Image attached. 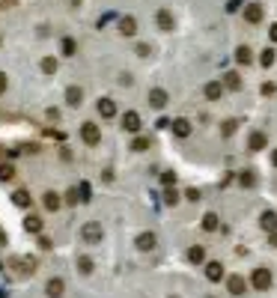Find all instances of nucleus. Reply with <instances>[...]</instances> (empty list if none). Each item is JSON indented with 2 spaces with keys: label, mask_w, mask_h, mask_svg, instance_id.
Here are the masks:
<instances>
[{
  "label": "nucleus",
  "mask_w": 277,
  "mask_h": 298,
  "mask_svg": "<svg viewBox=\"0 0 277 298\" xmlns=\"http://www.w3.org/2000/svg\"><path fill=\"white\" fill-rule=\"evenodd\" d=\"M66 101H69L72 107H78V104L84 101V93H81V87H69V90H66Z\"/></svg>",
  "instance_id": "19"
},
{
  "label": "nucleus",
  "mask_w": 277,
  "mask_h": 298,
  "mask_svg": "<svg viewBox=\"0 0 277 298\" xmlns=\"http://www.w3.org/2000/svg\"><path fill=\"white\" fill-rule=\"evenodd\" d=\"M269 233H272V236H269V239H272V245H277V227H275V230H269Z\"/></svg>",
  "instance_id": "42"
},
{
  "label": "nucleus",
  "mask_w": 277,
  "mask_h": 298,
  "mask_svg": "<svg viewBox=\"0 0 277 298\" xmlns=\"http://www.w3.org/2000/svg\"><path fill=\"white\" fill-rule=\"evenodd\" d=\"M233 131H236V122H233V119H230V122H224V134H233Z\"/></svg>",
  "instance_id": "39"
},
{
  "label": "nucleus",
  "mask_w": 277,
  "mask_h": 298,
  "mask_svg": "<svg viewBox=\"0 0 277 298\" xmlns=\"http://www.w3.org/2000/svg\"><path fill=\"white\" fill-rule=\"evenodd\" d=\"M6 84H9V81H6V75H3V72H0V96H3V93H6Z\"/></svg>",
  "instance_id": "41"
},
{
  "label": "nucleus",
  "mask_w": 277,
  "mask_h": 298,
  "mask_svg": "<svg viewBox=\"0 0 277 298\" xmlns=\"http://www.w3.org/2000/svg\"><path fill=\"white\" fill-rule=\"evenodd\" d=\"M155 21H158V27H161V30H173V12H170V9H158Z\"/></svg>",
  "instance_id": "11"
},
{
  "label": "nucleus",
  "mask_w": 277,
  "mask_h": 298,
  "mask_svg": "<svg viewBox=\"0 0 277 298\" xmlns=\"http://www.w3.org/2000/svg\"><path fill=\"white\" fill-rule=\"evenodd\" d=\"M0 42H3V39H0Z\"/></svg>",
  "instance_id": "46"
},
{
  "label": "nucleus",
  "mask_w": 277,
  "mask_h": 298,
  "mask_svg": "<svg viewBox=\"0 0 277 298\" xmlns=\"http://www.w3.org/2000/svg\"><path fill=\"white\" fill-rule=\"evenodd\" d=\"M42 72H45V75H54V72H57V60H54V57H45V60H42Z\"/></svg>",
  "instance_id": "27"
},
{
  "label": "nucleus",
  "mask_w": 277,
  "mask_h": 298,
  "mask_svg": "<svg viewBox=\"0 0 277 298\" xmlns=\"http://www.w3.org/2000/svg\"><path fill=\"white\" fill-rule=\"evenodd\" d=\"M269 33H272V42H277V24H272V30H269Z\"/></svg>",
  "instance_id": "43"
},
{
  "label": "nucleus",
  "mask_w": 277,
  "mask_h": 298,
  "mask_svg": "<svg viewBox=\"0 0 277 298\" xmlns=\"http://www.w3.org/2000/svg\"><path fill=\"white\" fill-rule=\"evenodd\" d=\"M260 63H263V66H266V69H269V66H272V63H275V51H272V48H266V51H263V54H260Z\"/></svg>",
  "instance_id": "30"
},
{
  "label": "nucleus",
  "mask_w": 277,
  "mask_h": 298,
  "mask_svg": "<svg viewBox=\"0 0 277 298\" xmlns=\"http://www.w3.org/2000/svg\"><path fill=\"white\" fill-rule=\"evenodd\" d=\"M170 128H173V134H176V137H188V134H191V122H188V119H182V116H179V119H173V122H170Z\"/></svg>",
  "instance_id": "10"
},
{
  "label": "nucleus",
  "mask_w": 277,
  "mask_h": 298,
  "mask_svg": "<svg viewBox=\"0 0 277 298\" xmlns=\"http://www.w3.org/2000/svg\"><path fill=\"white\" fill-rule=\"evenodd\" d=\"M239 182H242V188H254V182H257V176H254L251 170H245V173L239 176Z\"/></svg>",
  "instance_id": "29"
},
{
  "label": "nucleus",
  "mask_w": 277,
  "mask_h": 298,
  "mask_svg": "<svg viewBox=\"0 0 277 298\" xmlns=\"http://www.w3.org/2000/svg\"><path fill=\"white\" fill-rule=\"evenodd\" d=\"M161 182H164L167 188H173V185H176V173H170V170H167V173L161 176Z\"/></svg>",
  "instance_id": "34"
},
{
  "label": "nucleus",
  "mask_w": 277,
  "mask_h": 298,
  "mask_svg": "<svg viewBox=\"0 0 277 298\" xmlns=\"http://www.w3.org/2000/svg\"><path fill=\"white\" fill-rule=\"evenodd\" d=\"M75 48H78V45H75V39H63V54H66V57H72V54H75Z\"/></svg>",
  "instance_id": "32"
},
{
  "label": "nucleus",
  "mask_w": 277,
  "mask_h": 298,
  "mask_svg": "<svg viewBox=\"0 0 277 298\" xmlns=\"http://www.w3.org/2000/svg\"><path fill=\"white\" fill-rule=\"evenodd\" d=\"M224 87H227V90H242V78H239L236 72H227V78H224Z\"/></svg>",
  "instance_id": "24"
},
{
  "label": "nucleus",
  "mask_w": 277,
  "mask_h": 298,
  "mask_svg": "<svg viewBox=\"0 0 277 298\" xmlns=\"http://www.w3.org/2000/svg\"><path fill=\"white\" fill-rule=\"evenodd\" d=\"M176 200H179L176 188H167V191H164V203H167V206H176Z\"/></svg>",
  "instance_id": "31"
},
{
  "label": "nucleus",
  "mask_w": 277,
  "mask_h": 298,
  "mask_svg": "<svg viewBox=\"0 0 277 298\" xmlns=\"http://www.w3.org/2000/svg\"><path fill=\"white\" fill-rule=\"evenodd\" d=\"M3 245H6V233L0 230V248H3Z\"/></svg>",
  "instance_id": "44"
},
{
  "label": "nucleus",
  "mask_w": 277,
  "mask_h": 298,
  "mask_svg": "<svg viewBox=\"0 0 277 298\" xmlns=\"http://www.w3.org/2000/svg\"><path fill=\"white\" fill-rule=\"evenodd\" d=\"M203 93H206V99H209V101H215V99H221V93H224V84H218V81H209Z\"/></svg>",
  "instance_id": "15"
},
{
  "label": "nucleus",
  "mask_w": 277,
  "mask_h": 298,
  "mask_svg": "<svg viewBox=\"0 0 277 298\" xmlns=\"http://www.w3.org/2000/svg\"><path fill=\"white\" fill-rule=\"evenodd\" d=\"M260 224H263V230H275L277 227V212H272V209L263 212V215H260Z\"/></svg>",
  "instance_id": "22"
},
{
  "label": "nucleus",
  "mask_w": 277,
  "mask_h": 298,
  "mask_svg": "<svg viewBox=\"0 0 277 298\" xmlns=\"http://www.w3.org/2000/svg\"><path fill=\"white\" fill-rule=\"evenodd\" d=\"M66 203H69V206H78V203H81V197H78V188L66 191Z\"/></svg>",
  "instance_id": "33"
},
{
  "label": "nucleus",
  "mask_w": 277,
  "mask_h": 298,
  "mask_svg": "<svg viewBox=\"0 0 277 298\" xmlns=\"http://www.w3.org/2000/svg\"><path fill=\"white\" fill-rule=\"evenodd\" d=\"M98 113L104 116V119H110V116H116V104H113V99H98Z\"/></svg>",
  "instance_id": "9"
},
{
  "label": "nucleus",
  "mask_w": 277,
  "mask_h": 298,
  "mask_svg": "<svg viewBox=\"0 0 277 298\" xmlns=\"http://www.w3.org/2000/svg\"><path fill=\"white\" fill-rule=\"evenodd\" d=\"M185 197H188L191 203H197V200H200V191H197V188H188V191H185Z\"/></svg>",
  "instance_id": "35"
},
{
  "label": "nucleus",
  "mask_w": 277,
  "mask_h": 298,
  "mask_svg": "<svg viewBox=\"0 0 277 298\" xmlns=\"http://www.w3.org/2000/svg\"><path fill=\"white\" fill-rule=\"evenodd\" d=\"M24 230L27 233H42V218L39 215H27L24 218Z\"/></svg>",
  "instance_id": "21"
},
{
  "label": "nucleus",
  "mask_w": 277,
  "mask_h": 298,
  "mask_svg": "<svg viewBox=\"0 0 277 298\" xmlns=\"http://www.w3.org/2000/svg\"><path fill=\"white\" fill-rule=\"evenodd\" d=\"M275 84H263V96H275Z\"/></svg>",
  "instance_id": "38"
},
{
  "label": "nucleus",
  "mask_w": 277,
  "mask_h": 298,
  "mask_svg": "<svg viewBox=\"0 0 277 298\" xmlns=\"http://www.w3.org/2000/svg\"><path fill=\"white\" fill-rule=\"evenodd\" d=\"M12 203H15V206H21V209H30V203H33V200H30V191L18 188V191L12 194Z\"/></svg>",
  "instance_id": "17"
},
{
  "label": "nucleus",
  "mask_w": 277,
  "mask_h": 298,
  "mask_svg": "<svg viewBox=\"0 0 277 298\" xmlns=\"http://www.w3.org/2000/svg\"><path fill=\"white\" fill-rule=\"evenodd\" d=\"M81 137H84L87 146H95V143L101 140V131H98L95 122H84V125H81Z\"/></svg>",
  "instance_id": "2"
},
{
  "label": "nucleus",
  "mask_w": 277,
  "mask_h": 298,
  "mask_svg": "<svg viewBox=\"0 0 277 298\" xmlns=\"http://www.w3.org/2000/svg\"><path fill=\"white\" fill-rule=\"evenodd\" d=\"M131 149H134V152H146V149H149V137H134Z\"/></svg>",
  "instance_id": "28"
},
{
  "label": "nucleus",
  "mask_w": 277,
  "mask_h": 298,
  "mask_svg": "<svg viewBox=\"0 0 277 298\" xmlns=\"http://www.w3.org/2000/svg\"><path fill=\"white\" fill-rule=\"evenodd\" d=\"M236 60H239L242 66H248V63L254 60V54H251V48H248V45H242V48H236Z\"/></svg>",
  "instance_id": "23"
},
{
  "label": "nucleus",
  "mask_w": 277,
  "mask_h": 298,
  "mask_svg": "<svg viewBox=\"0 0 277 298\" xmlns=\"http://www.w3.org/2000/svg\"><path fill=\"white\" fill-rule=\"evenodd\" d=\"M134 245H137V251H155L158 239H155V233H140V236L134 239Z\"/></svg>",
  "instance_id": "5"
},
{
  "label": "nucleus",
  "mask_w": 277,
  "mask_h": 298,
  "mask_svg": "<svg viewBox=\"0 0 277 298\" xmlns=\"http://www.w3.org/2000/svg\"><path fill=\"white\" fill-rule=\"evenodd\" d=\"M266 143H269V137H266L263 131H254V134H251V140H248V146H251L254 152H260V149H266Z\"/></svg>",
  "instance_id": "16"
},
{
  "label": "nucleus",
  "mask_w": 277,
  "mask_h": 298,
  "mask_svg": "<svg viewBox=\"0 0 277 298\" xmlns=\"http://www.w3.org/2000/svg\"><path fill=\"white\" fill-rule=\"evenodd\" d=\"M0 179H12V167L9 164H0Z\"/></svg>",
  "instance_id": "36"
},
{
  "label": "nucleus",
  "mask_w": 277,
  "mask_h": 298,
  "mask_svg": "<svg viewBox=\"0 0 277 298\" xmlns=\"http://www.w3.org/2000/svg\"><path fill=\"white\" fill-rule=\"evenodd\" d=\"M188 260H191V263H194V266H197V263H203V260H206V251H203V248H200V245H194V248H191V251H188Z\"/></svg>",
  "instance_id": "25"
},
{
  "label": "nucleus",
  "mask_w": 277,
  "mask_h": 298,
  "mask_svg": "<svg viewBox=\"0 0 277 298\" xmlns=\"http://www.w3.org/2000/svg\"><path fill=\"white\" fill-rule=\"evenodd\" d=\"M45 296H48V298H60V296H63V281H60V278H51L48 287H45Z\"/></svg>",
  "instance_id": "13"
},
{
  "label": "nucleus",
  "mask_w": 277,
  "mask_h": 298,
  "mask_svg": "<svg viewBox=\"0 0 277 298\" xmlns=\"http://www.w3.org/2000/svg\"><path fill=\"white\" fill-rule=\"evenodd\" d=\"M119 33H122V36H134V33H137V21H134L131 15L119 18Z\"/></svg>",
  "instance_id": "12"
},
{
  "label": "nucleus",
  "mask_w": 277,
  "mask_h": 298,
  "mask_svg": "<svg viewBox=\"0 0 277 298\" xmlns=\"http://www.w3.org/2000/svg\"><path fill=\"white\" fill-rule=\"evenodd\" d=\"M239 6H242V0H230V3H227V9H230V12H236Z\"/></svg>",
  "instance_id": "40"
},
{
  "label": "nucleus",
  "mask_w": 277,
  "mask_h": 298,
  "mask_svg": "<svg viewBox=\"0 0 277 298\" xmlns=\"http://www.w3.org/2000/svg\"><path fill=\"white\" fill-rule=\"evenodd\" d=\"M245 18H248L251 24H260V21H263V6H257V3L245 6Z\"/></svg>",
  "instance_id": "14"
},
{
  "label": "nucleus",
  "mask_w": 277,
  "mask_h": 298,
  "mask_svg": "<svg viewBox=\"0 0 277 298\" xmlns=\"http://www.w3.org/2000/svg\"><path fill=\"white\" fill-rule=\"evenodd\" d=\"M101 236H104V233H101V224H98V221H90V224H84V227H81V239H84V242H90V245L101 242Z\"/></svg>",
  "instance_id": "1"
},
{
  "label": "nucleus",
  "mask_w": 277,
  "mask_h": 298,
  "mask_svg": "<svg viewBox=\"0 0 277 298\" xmlns=\"http://www.w3.org/2000/svg\"><path fill=\"white\" fill-rule=\"evenodd\" d=\"M78 197H81V200H90V185H87V182L81 185V191H78Z\"/></svg>",
  "instance_id": "37"
},
{
  "label": "nucleus",
  "mask_w": 277,
  "mask_h": 298,
  "mask_svg": "<svg viewBox=\"0 0 277 298\" xmlns=\"http://www.w3.org/2000/svg\"><path fill=\"white\" fill-rule=\"evenodd\" d=\"M245 278H239V275H230L227 278V290H230V296H245Z\"/></svg>",
  "instance_id": "7"
},
{
  "label": "nucleus",
  "mask_w": 277,
  "mask_h": 298,
  "mask_svg": "<svg viewBox=\"0 0 277 298\" xmlns=\"http://www.w3.org/2000/svg\"><path fill=\"white\" fill-rule=\"evenodd\" d=\"M42 203H45V209H48V212H57L63 200H60V194H54V191H48V194L42 197Z\"/></svg>",
  "instance_id": "20"
},
{
  "label": "nucleus",
  "mask_w": 277,
  "mask_h": 298,
  "mask_svg": "<svg viewBox=\"0 0 277 298\" xmlns=\"http://www.w3.org/2000/svg\"><path fill=\"white\" fill-rule=\"evenodd\" d=\"M251 284H254L257 290H269V287H272V272H269V269H257V272L251 275Z\"/></svg>",
  "instance_id": "3"
},
{
  "label": "nucleus",
  "mask_w": 277,
  "mask_h": 298,
  "mask_svg": "<svg viewBox=\"0 0 277 298\" xmlns=\"http://www.w3.org/2000/svg\"><path fill=\"white\" fill-rule=\"evenodd\" d=\"M167 104V93L161 90V87H155V90H149V107H155V110H161Z\"/></svg>",
  "instance_id": "6"
},
{
  "label": "nucleus",
  "mask_w": 277,
  "mask_h": 298,
  "mask_svg": "<svg viewBox=\"0 0 277 298\" xmlns=\"http://www.w3.org/2000/svg\"><path fill=\"white\" fill-rule=\"evenodd\" d=\"M78 272H81V275H90V272H92V260H90V257H78Z\"/></svg>",
  "instance_id": "26"
},
{
  "label": "nucleus",
  "mask_w": 277,
  "mask_h": 298,
  "mask_svg": "<svg viewBox=\"0 0 277 298\" xmlns=\"http://www.w3.org/2000/svg\"><path fill=\"white\" fill-rule=\"evenodd\" d=\"M272 164H275V167H277V149H275V152H272Z\"/></svg>",
  "instance_id": "45"
},
{
  "label": "nucleus",
  "mask_w": 277,
  "mask_h": 298,
  "mask_svg": "<svg viewBox=\"0 0 277 298\" xmlns=\"http://www.w3.org/2000/svg\"><path fill=\"white\" fill-rule=\"evenodd\" d=\"M218 227H221V218H218L215 212H206V215H203V230H206V233H215Z\"/></svg>",
  "instance_id": "18"
},
{
  "label": "nucleus",
  "mask_w": 277,
  "mask_h": 298,
  "mask_svg": "<svg viewBox=\"0 0 277 298\" xmlns=\"http://www.w3.org/2000/svg\"><path fill=\"white\" fill-rule=\"evenodd\" d=\"M122 131H128V134H137V131H140V116H137L134 110H128V113L122 116Z\"/></svg>",
  "instance_id": "4"
},
{
  "label": "nucleus",
  "mask_w": 277,
  "mask_h": 298,
  "mask_svg": "<svg viewBox=\"0 0 277 298\" xmlns=\"http://www.w3.org/2000/svg\"><path fill=\"white\" fill-rule=\"evenodd\" d=\"M206 278H209L212 284H218V281H224V266H221L218 260H212V263L206 266Z\"/></svg>",
  "instance_id": "8"
}]
</instances>
